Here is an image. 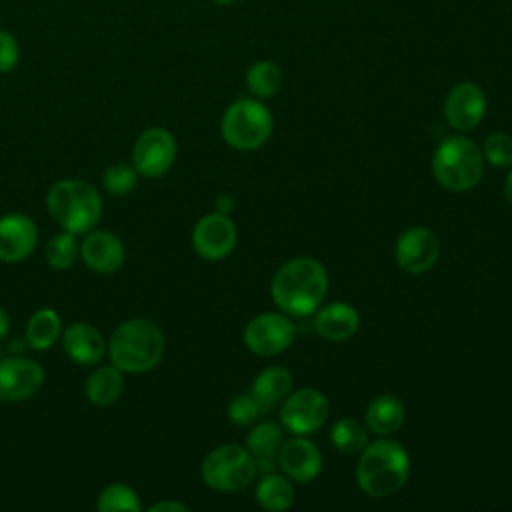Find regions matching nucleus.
<instances>
[{"mask_svg": "<svg viewBox=\"0 0 512 512\" xmlns=\"http://www.w3.org/2000/svg\"><path fill=\"white\" fill-rule=\"evenodd\" d=\"M8 330H10V320H8L6 310L0 306V340L8 334Z\"/></svg>", "mask_w": 512, "mask_h": 512, "instance_id": "c9c22d12", "label": "nucleus"}, {"mask_svg": "<svg viewBox=\"0 0 512 512\" xmlns=\"http://www.w3.org/2000/svg\"><path fill=\"white\" fill-rule=\"evenodd\" d=\"M100 512H138L140 500L138 494L126 484H110L106 486L96 502Z\"/></svg>", "mask_w": 512, "mask_h": 512, "instance_id": "cd10ccee", "label": "nucleus"}, {"mask_svg": "<svg viewBox=\"0 0 512 512\" xmlns=\"http://www.w3.org/2000/svg\"><path fill=\"white\" fill-rule=\"evenodd\" d=\"M212 2H216V4H222V6H226V4H232V2H236V0H212Z\"/></svg>", "mask_w": 512, "mask_h": 512, "instance_id": "4c0bfd02", "label": "nucleus"}, {"mask_svg": "<svg viewBox=\"0 0 512 512\" xmlns=\"http://www.w3.org/2000/svg\"><path fill=\"white\" fill-rule=\"evenodd\" d=\"M278 468L284 476L294 482H310L322 470V454L314 442L308 438L296 436L282 442L276 458Z\"/></svg>", "mask_w": 512, "mask_h": 512, "instance_id": "2eb2a0df", "label": "nucleus"}, {"mask_svg": "<svg viewBox=\"0 0 512 512\" xmlns=\"http://www.w3.org/2000/svg\"><path fill=\"white\" fill-rule=\"evenodd\" d=\"M482 156L496 168L512 166V136L504 132H494L486 136L482 144Z\"/></svg>", "mask_w": 512, "mask_h": 512, "instance_id": "7c9ffc66", "label": "nucleus"}, {"mask_svg": "<svg viewBox=\"0 0 512 512\" xmlns=\"http://www.w3.org/2000/svg\"><path fill=\"white\" fill-rule=\"evenodd\" d=\"M46 208L62 230L84 234L96 226L102 214V200L98 192L82 180H60L48 196Z\"/></svg>", "mask_w": 512, "mask_h": 512, "instance_id": "20e7f679", "label": "nucleus"}, {"mask_svg": "<svg viewBox=\"0 0 512 512\" xmlns=\"http://www.w3.org/2000/svg\"><path fill=\"white\" fill-rule=\"evenodd\" d=\"M482 150L466 136L446 138L432 156V172L440 186L450 192L474 188L484 174Z\"/></svg>", "mask_w": 512, "mask_h": 512, "instance_id": "39448f33", "label": "nucleus"}, {"mask_svg": "<svg viewBox=\"0 0 512 512\" xmlns=\"http://www.w3.org/2000/svg\"><path fill=\"white\" fill-rule=\"evenodd\" d=\"M64 350L78 364H96L104 356V338L102 334L86 324L74 322L64 332Z\"/></svg>", "mask_w": 512, "mask_h": 512, "instance_id": "6ab92c4d", "label": "nucleus"}, {"mask_svg": "<svg viewBox=\"0 0 512 512\" xmlns=\"http://www.w3.org/2000/svg\"><path fill=\"white\" fill-rule=\"evenodd\" d=\"M108 354L122 372H148L164 354V336L152 320L132 318L114 330Z\"/></svg>", "mask_w": 512, "mask_h": 512, "instance_id": "7ed1b4c3", "label": "nucleus"}, {"mask_svg": "<svg viewBox=\"0 0 512 512\" xmlns=\"http://www.w3.org/2000/svg\"><path fill=\"white\" fill-rule=\"evenodd\" d=\"M200 472L206 486L220 492H238L254 480L258 466L246 448L222 444L208 452Z\"/></svg>", "mask_w": 512, "mask_h": 512, "instance_id": "0eeeda50", "label": "nucleus"}, {"mask_svg": "<svg viewBox=\"0 0 512 512\" xmlns=\"http://www.w3.org/2000/svg\"><path fill=\"white\" fill-rule=\"evenodd\" d=\"M440 256L438 236L424 226H414L402 232L394 246V258L398 266L408 274L428 272Z\"/></svg>", "mask_w": 512, "mask_h": 512, "instance_id": "9b49d317", "label": "nucleus"}, {"mask_svg": "<svg viewBox=\"0 0 512 512\" xmlns=\"http://www.w3.org/2000/svg\"><path fill=\"white\" fill-rule=\"evenodd\" d=\"M104 188L114 194V196H124L130 194L136 188L138 182V170L134 166H128L124 162H116L112 164L106 172H104Z\"/></svg>", "mask_w": 512, "mask_h": 512, "instance_id": "c756f323", "label": "nucleus"}, {"mask_svg": "<svg viewBox=\"0 0 512 512\" xmlns=\"http://www.w3.org/2000/svg\"><path fill=\"white\" fill-rule=\"evenodd\" d=\"M236 244V226L222 214L214 212L200 218L192 232V246L198 256L204 260H222L226 258Z\"/></svg>", "mask_w": 512, "mask_h": 512, "instance_id": "ddd939ff", "label": "nucleus"}, {"mask_svg": "<svg viewBox=\"0 0 512 512\" xmlns=\"http://www.w3.org/2000/svg\"><path fill=\"white\" fill-rule=\"evenodd\" d=\"M226 412H228L230 422H234L238 426H248L258 418L262 408L252 394H238L228 402Z\"/></svg>", "mask_w": 512, "mask_h": 512, "instance_id": "2f4dec72", "label": "nucleus"}, {"mask_svg": "<svg viewBox=\"0 0 512 512\" xmlns=\"http://www.w3.org/2000/svg\"><path fill=\"white\" fill-rule=\"evenodd\" d=\"M294 486L292 480L284 474L266 472L256 486V500L264 510L282 512L294 504Z\"/></svg>", "mask_w": 512, "mask_h": 512, "instance_id": "b1692460", "label": "nucleus"}, {"mask_svg": "<svg viewBox=\"0 0 512 512\" xmlns=\"http://www.w3.org/2000/svg\"><path fill=\"white\" fill-rule=\"evenodd\" d=\"M18 58L20 48L16 38L10 32L0 30V72H10L18 64Z\"/></svg>", "mask_w": 512, "mask_h": 512, "instance_id": "473e14b6", "label": "nucleus"}, {"mask_svg": "<svg viewBox=\"0 0 512 512\" xmlns=\"http://www.w3.org/2000/svg\"><path fill=\"white\" fill-rule=\"evenodd\" d=\"M290 392H292V374L282 366H270L262 370L252 384V396L256 398L262 410L274 408Z\"/></svg>", "mask_w": 512, "mask_h": 512, "instance_id": "4be33fe9", "label": "nucleus"}, {"mask_svg": "<svg viewBox=\"0 0 512 512\" xmlns=\"http://www.w3.org/2000/svg\"><path fill=\"white\" fill-rule=\"evenodd\" d=\"M504 198H506L508 206L512 208V172L508 174V178H506V182H504Z\"/></svg>", "mask_w": 512, "mask_h": 512, "instance_id": "e433bc0d", "label": "nucleus"}, {"mask_svg": "<svg viewBox=\"0 0 512 512\" xmlns=\"http://www.w3.org/2000/svg\"><path fill=\"white\" fill-rule=\"evenodd\" d=\"M216 206H218V210H220L222 214H226V212H230V210H232V206H234V200H232V196H228V194H222V196L216 200Z\"/></svg>", "mask_w": 512, "mask_h": 512, "instance_id": "f704fd0d", "label": "nucleus"}, {"mask_svg": "<svg viewBox=\"0 0 512 512\" xmlns=\"http://www.w3.org/2000/svg\"><path fill=\"white\" fill-rule=\"evenodd\" d=\"M410 476V456L396 440L380 438L366 444L356 466V482L372 498L396 494Z\"/></svg>", "mask_w": 512, "mask_h": 512, "instance_id": "f03ea898", "label": "nucleus"}, {"mask_svg": "<svg viewBox=\"0 0 512 512\" xmlns=\"http://www.w3.org/2000/svg\"><path fill=\"white\" fill-rule=\"evenodd\" d=\"M270 292L284 314L308 316L320 308L328 292V274L318 260L298 256L276 270Z\"/></svg>", "mask_w": 512, "mask_h": 512, "instance_id": "f257e3e1", "label": "nucleus"}, {"mask_svg": "<svg viewBox=\"0 0 512 512\" xmlns=\"http://www.w3.org/2000/svg\"><path fill=\"white\" fill-rule=\"evenodd\" d=\"M150 512H188L186 504L174 502V500H164V502H156L148 508Z\"/></svg>", "mask_w": 512, "mask_h": 512, "instance_id": "72a5a7b5", "label": "nucleus"}, {"mask_svg": "<svg viewBox=\"0 0 512 512\" xmlns=\"http://www.w3.org/2000/svg\"><path fill=\"white\" fill-rule=\"evenodd\" d=\"M60 328H62L60 318L54 310H50V308L38 310L36 314L30 316V320L26 324V342L34 350H46L60 336Z\"/></svg>", "mask_w": 512, "mask_h": 512, "instance_id": "393cba45", "label": "nucleus"}, {"mask_svg": "<svg viewBox=\"0 0 512 512\" xmlns=\"http://www.w3.org/2000/svg\"><path fill=\"white\" fill-rule=\"evenodd\" d=\"M176 158V140L164 128H148L142 132L132 150V162L138 174L158 178L170 170Z\"/></svg>", "mask_w": 512, "mask_h": 512, "instance_id": "9d476101", "label": "nucleus"}, {"mask_svg": "<svg viewBox=\"0 0 512 512\" xmlns=\"http://www.w3.org/2000/svg\"><path fill=\"white\" fill-rule=\"evenodd\" d=\"M220 132L228 146L242 152L256 150L272 134L270 110L260 100L240 98L224 110Z\"/></svg>", "mask_w": 512, "mask_h": 512, "instance_id": "423d86ee", "label": "nucleus"}, {"mask_svg": "<svg viewBox=\"0 0 512 512\" xmlns=\"http://www.w3.org/2000/svg\"><path fill=\"white\" fill-rule=\"evenodd\" d=\"M328 398L316 388H300L282 400L280 420L294 436L316 432L328 420Z\"/></svg>", "mask_w": 512, "mask_h": 512, "instance_id": "6e6552de", "label": "nucleus"}, {"mask_svg": "<svg viewBox=\"0 0 512 512\" xmlns=\"http://www.w3.org/2000/svg\"><path fill=\"white\" fill-rule=\"evenodd\" d=\"M486 112V94L474 82L456 84L444 100L446 122L458 130L468 132L480 124Z\"/></svg>", "mask_w": 512, "mask_h": 512, "instance_id": "4468645a", "label": "nucleus"}, {"mask_svg": "<svg viewBox=\"0 0 512 512\" xmlns=\"http://www.w3.org/2000/svg\"><path fill=\"white\" fill-rule=\"evenodd\" d=\"M330 442L342 454H360L368 444V434L358 420L340 418L330 428Z\"/></svg>", "mask_w": 512, "mask_h": 512, "instance_id": "bb28decb", "label": "nucleus"}, {"mask_svg": "<svg viewBox=\"0 0 512 512\" xmlns=\"http://www.w3.org/2000/svg\"><path fill=\"white\" fill-rule=\"evenodd\" d=\"M404 418H406L404 404L396 396H390V394L374 398L368 404L366 414H364L368 430L378 436H390L396 430H400L404 424Z\"/></svg>", "mask_w": 512, "mask_h": 512, "instance_id": "412c9836", "label": "nucleus"}, {"mask_svg": "<svg viewBox=\"0 0 512 512\" xmlns=\"http://www.w3.org/2000/svg\"><path fill=\"white\" fill-rule=\"evenodd\" d=\"M42 382L44 370L36 360L22 356H10L0 360V400H26L40 390Z\"/></svg>", "mask_w": 512, "mask_h": 512, "instance_id": "f8f14e48", "label": "nucleus"}, {"mask_svg": "<svg viewBox=\"0 0 512 512\" xmlns=\"http://www.w3.org/2000/svg\"><path fill=\"white\" fill-rule=\"evenodd\" d=\"M80 254L90 270L98 274H110L116 272L124 262V244L116 234L108 230H96L82 242Z\"/></svg>", "mask_w": 512, "mask_h": 512, "instance_id": "f3484780", "label": "nucleus"}, {"mask_svg": "<svg viewBox=\"0 0 512 512\" xmlns=\"http://www.w3.org/2000/svg\"><path fill=\"white\" fill-rule=\"evenodd\" d=\"M86 398L96 406H110L114 404L122 390H124V376L122 370L112 366H104L94 370L86 380Z\"/></svg>", "mask_w": 512, "mask_h": 512, "instance_id": "5701e85b", "label": "nucleus"}, {"mask_svg": "<svg viewBox=\"0 0 512 512\" xmlns=\"http://www.w3.org/2000/svg\"><path fill=\"white\" fill-rule=\"evenodd\" d=\"M296 338L294 322L278 312L254 316L244 328V344L256 356H276Z\"/></svg>", "mask_w": 512, "mask_h": 512, "instance_id": "1a4fd4ad", "label": "nucleus"}, {"mask_svg": "<svg viewBox=\"0 0 512 512\" xmlns=\"http://www.w3.org/2000/svg\"><path fill=\"white\" fill-rule=\"evenodd\" d=\"M46 262L56 268V270H64L68 266L74 264L76 256H78V244L74 240L72 232H60L56 234L48 246H46Z\"/></svg>", "mask_w": 512, "mask_h": 512, "instance_id": "c85d7f7f", "label": "nucleus"}, {"mask_svg": "<svg viewBox=\"0 0 512 512\" xmlns=\"http://www.w3.org/2000/svg\"><path fill=\"white\" fill-rule=\"evenodd\" d=\"M38 242L36 224L24 214L0 218V260L20 262L32 254Z\"/></svg>", "mask_w": 512, "mask_h": 512, "instance_id": "dca6fc26", "label": "nucleus"}, {"mask_svg": "<svg viewBox=\"0 0 512 512\" xmlns=\"http://www.w3.org/2000/svg\"><path fill=\"white\" fill-rule=\"evenodd\" d=\"M246 86L256 98H272L282 86V70L272 60H258L246 72Z\"/></svg>", "mask_w": 512, "mask_h": 512, "instance_id": "a878e982", "label": "nucleus"}, {"mask_svg": "<svg viewBox=\"0 0 512 512\" xmlns=\"http://www.w3.org/2000/svg\"><path fill=\"white\" fill-rule=\"evenodd\" d=\"M284 442L282 428L274 422H262L246 436V450L252 454L258 470L272 472L278 458V450Z\"/></svg>", "mask_w": 512, "mask_h": 512, "instance_id": "aec40b11", "label": "nucleus"}, {"mask_svg": "<svg viewBox=\"0 0 512 512\" xmlns=\"http://www.w3.org/2000/svg\"><path fill=\"white\" fill-rule=\"evenodd\" d=\"M314 332L328 342H344L352 338L360 326V314L346 302H330L316 310Z\"/></svg>", "mask_w": 512, "mask_h": 512, "instance_id": "a211bd4d", "label": "nucleus"}]
</instances>
